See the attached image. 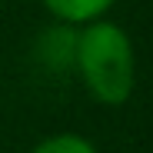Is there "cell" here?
I'll use <instances>...</instances> for the list:
<instances>
[{
  "label": "cell",
  "mask_w": 153,
  "mask_h": 153,
  "mask_svg": "<svg viewBox=\"0 0 153 153\" xmlns=\"http://www.w3.org/2000/svg\"><path fill=\"white\" fill-rule=\"evenodd\" d=\"M40 57L50 70H63L73 63L76 57V37L63 27H53V30H47L40 37Z\"/></svg>",
  "instance_id": "obj_2"
},
{
  "label": "cell",
  "mask_w": 153,
  "mask_h": 153,
  "mask_svg": "<svg viewBox=\"0 0 153 153\" xmlns=\"http://www.w3.org/2000/svg\"><path fill=\"white\" fill-rule=\"evenodd\" d=\"M76 63L90 93L103 103H123L133 90V50L113 23H93L76 37Z\"/></svg>",
  "instance_id": "obj_1"
},
{
  "label": "cell",
  "mask_w": 153,
  "mask_h": 153,
  "mask_svg": "<svg viewBox=\"0 0 153 153\" xmlns=\"http://www.w3.org/2000/svg\"><path fill=\"white\" fill-rule=\"evenodd\" d=\"M43 4L63 20H90L93 13H103L113 0H43Z\"/></svg>",
  "instance_id": "obj_3"
},
{
  "label": "cell",
  "mask_w": 153,
  "mask_h": 153,
  "mask_svg": "<svg viewBox=\"0 0 153 153\" xmlns=\"http://www.w3.org/2000/svg\"><path fill=\"white\" fill-rule=\"evenodd\" d=\"M33 153H93V146H90L83 137H70V133H63V137H53V140L40 143Z\"/></svg>",
  "instance_id": "obj_4"
}]
</instances>
